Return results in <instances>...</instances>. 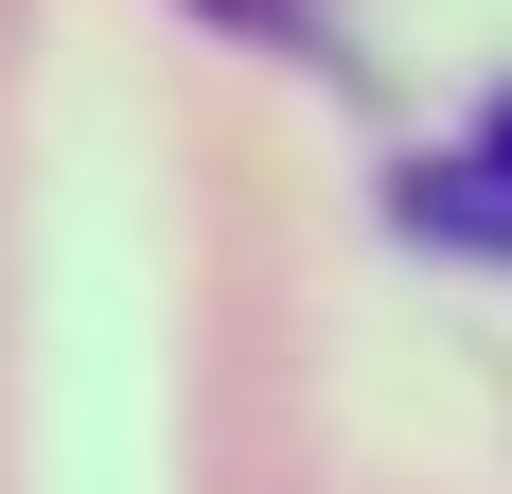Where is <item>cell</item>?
I'll list each match as a JSON object with an SVG mask.
<instances>
[{
	"instance_id": "7a4b0ae2",
	"label": "cell",
	"mask_w": 512,
	"mask_h": 494,
	"mask_svg": "<svg viewBox=\"0 0 512 494\" xmlns=\"http://www.w3.org/2000/svg\"><path fill=\"white\" fill-rule=\"evenodd\" d=\"M195 18H230V36H283V53H318V0H195Z\"/></svg>"
},
{
	"instance_id": "6da1fadb",
	"label": "cell",
	"mask_w": 512,
	"mask_h": 494,
	"mask_svg": "<svg viewBox=\"0 0 512 494\" xmlns=\"http://www.w3.org/2000/svg\"><path fill=\"white\" fill-rule=\"evenodd\" d=\"M407 230H424V247H460V265H512V89L477 106L442 159H407Z\"/></svg>"
}]
</instances>
